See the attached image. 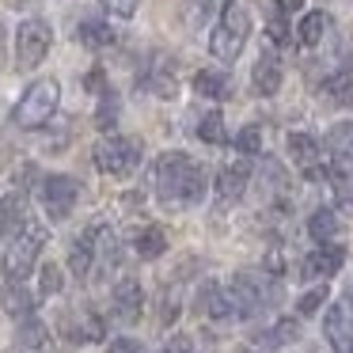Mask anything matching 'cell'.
<instances>
[{
    "instance_id": "1",
    "label": "cell",
    "mask_w": 353,
    "mask_h": 353,
    "mask_svg": "<svg viewBox=\"0 0 353 353\" xmlns=\"http://www.w3.org/2000/svg\"><path fill=\"white\" fill-rule=\"evenodd\" d=\"M156 194L163 205H198L205 194V171L186 152H163L156 163Z\"/></svg>"
},
{
    "instance_id": "2",
    "label": "cell",
    "mask_w": 353,
    "mask_h": 353,
    "mask_svg": "<svg viewBox=\"0 0 353 353\" xmlns=\"http://www.w3.org/2000/svg\"><path fill=\"white\" fill-rule=\"evenodd\" d=\"M46 239H50L46 224L23 221V224H19V228L8 236L4 251H0V270H4L12 281H23V277L34 270V262H39V251L46 247Z\"/></svg>"
},
{
    "instance_id": "3",
    "label": "cell",
    "mask_w": 353,
    "mask_h": 353,
    "mask_svg": "<svg viewBox=\"0 0 353 353\" xmlns=\"http://www.w3.org/2000/svg\"><path fill=\"white\" fill-rule=\"evenodd\" d=\"M57 103H61V84H57L54 77H42V80H34L23 92V99L16 103L12 122H16L19 130H39V125H46L50 118H54Z\"/></svg>"
},
{
    "instance_id": "4",
    "label": "cell",
    "mask_w": 353,
    "mask_h": 353,
    "mask_svg": "<svg viewBox=\"0 0 353 353\" xmlns=\"http://www.w3.org/2000/svg\"><path fill=\"white\" fill-rule=\"evenodd\" d=\"M247 34H251V16H247L239 4H228L216 19L213 34H209V54L216 61H236L247 46Z\"/></svg>"
},
{
    "instance_id": "5",
    "label": "cell",
    "mask_w": 353,
    "mask_h": 353,
    "mask_svg": "<svg viewBox=\"0 0 353 353\" xmlns=\"http://www.w3.org/2000/svg\"><path fill=\"white\" fill-rule=\"evenodd\" d=\"M92 160H95V168H99L103 175L122 179V175H130V171L141 163V141L114 137V133H110V137H103L99 145H95Z\"/></svg>"
},
{
    "instance_id": "6",
    "label": "cell",
    "mask_w": 353,
    "mask_h": 353,
    "mask_svg": "<svg viewBox=\"0 0 353 353\" xmlns=\"http://www.w3.org/2000/svg\"><path fill=\"white\" fill-rule=\"evenodd\" d=\"M50 46H54V31H50L46 19H23L16 31V65L19 69H34V65L46 61Z\"/></svg>"
},
{
    "instance_id": "7",
    "label": "cell",
    "mask_w": 353,
    "mask_h": 353,
    "mask_svg": "<svg viewBox=\"0 0 353 353\" xmlns=\"http://www.w3.org/2000/svg\"><path fill=\"white\" fill-rule=\"evenodd\" d=\"M42 209H46L50 221H65V216L77 209V198H80V183L69 175H46L42 179Z\"/></svg>"
},
{
    "instance_id": "8",
    "label": "cell",
    "mask_w": 353,
    "mask_h": 353,
    "mask_svg": "<svg viewBox=\"0 0 353 353\" xmlns=\"http://www.w3.org/2000/svg\"><path fill=\"white\" fill-rule=\"evenodd\" d=\"M247 179H251V160L239 156V160H228L221 171H216V201L228 205V201H239L247 190Z\"/></svg>"
},
{
    "instance_id": "9",
    "label": "cell",
    "mask_w": 353,
    "mask_h": 353,
    "mask_svg": "<svg viewBox=\"0 0 353 353\" xmlns=\"http://www.w3.org/2000/svg\"><path fill=\"white\" fill-rule=\"evenodd\" d=\"M323 327H327L334 353H353V300H342V304L330 307Z\"/></svg>"
},
{
    "instance_id": "10",
    "label": "cell",
    "mask_w": 353,
    "mask_h": 353,
    "mask_svg": "<svg viewBox=\"0 0 353 353\" xmlns=\"http://www.w3.org/2000/svg\"><path fill=\"white\" fill-rule=\"evenodd\" d=\"M224 292H228L232 315H254L262 307V285L254 281V274H236Z\"/></svg>"
},
{
    "instance_id": "11",
    "label": "cell",
    "mask_w": 353,
    "mask_h": 353,
    "mask_svg": "<svg viewBox=\"0 0 353 353\" xmlns=\"http://www.w3.org/2000/svg\"><path fill=\"white\" fill-rule=\"evenodd\" d=\"M141 307H145V292H141V281L133 277H122L114 285V315L122 323H137L141 319Z\"/></svg>"
},
{
    "instance_id": "12",
    "label": "cell",
    "mask_w": 353,
    "mask_h": 353,
    "mask_svg": "<svg viewBox=\"0 0 353 353\" xmlns=\"http://www.w3.org/2000/svg\"><path fill=\"white\" fill-rule=\"evenodd\" d=\"M342 262H345V251L338 243H323L319 251H312L304 259V277H315V281H327L330 274H338V270H342Z\"/></svg>"
},
{
    "instance_id": "13",
    "label": "cell",
    "mask_w": 353,
    "mask_h": 353,
    "mask_svg": "<svg viewBox=\"0 0 353 353\" xmlns=\"http://www.w3.org/2000/svg\"><path fill=\"white\" fill-rule=\"evenodd\" d=\"M251 80H254V92L259 95H277L281 92V61H277L274 54H262L259 61H254Z\"/></svg>"
},
{
    "instance_id": "14",
    "label": "cell",
    "mask_w": 353,
    "mask_h": 353,
    "mask_svg": "<svg viewBox=\"0 0 353 353\" xmlns=\"http://www.w3.org/2000/svg\"><path fill=\"white\" fill-rule=\"evenodd\" d=\"M289 156H292V163H300L304 171H312V168H319V160H323V148H319V141L315 137H307V133H289Z\"/></svg>"
},
{
    "instance_id": "15",
    "label": "cell",
    "mask_w": 353,
    "mask_h": 353,
    "mask_svg": "<svg viewBox=\"0 0 353 353\" xmlns=\"http://www.w3.org/2000/svg\"><path fill=\"white\" fill-rule=\"evenodd\" d=\"M65 330H69L72 342H103V319L95 312H80L72 319H65Z\"/></svg>"
},
{
    "instance_id": "16",
    "label": "cell",
    "mask_w": 353,
    "mask_h": 353,
    "mask_svg": "<svg viewBox=\"0 0 353 353\" xmlns=\"http://www.w3.org/2000/svg\"><path fill=\"white\" fill-rule=\"evenodd\" d=\"M198 312L213 315V319H228V315H232L228 292H224L216 281H205V285L198 289Z\"/></svg>"
},
{
    "instance_id": "17",
    "label": "cell",
    "mask_w": 353,
    "mask_h": 353,
    "mask_svg": "<svg viewBox=\"0 0 353 353\" xmlns=\"http://www.w3.org/2000/svg\"><path fill=\"white\" fill-rule=\"evenodd\" d=\"M319 95L334 107H353V72H334V77L323 80Z\"/></svg>"
},
{
    "instance_id": "18",
    "label": "cell",
    "mask_w": 353,
    "mask_h": 353,
    "mask_svg": "<svg viewBox=\"0 0 353 353\" xmlns=\"http://www.w3.org/2000/svg\"><path fill=\"white\" fill-rule=\"evenodd\" d=\"M330 27H334V19H330L327 12H307V16L300 19V27H296V39L304 42V46H319V42L327 39Z\"/></svg>"
},
{
    "instance_id": "19",
    "label": "cell",
    "mask_w": 353,
    "mask_h": 353,
    "mask_svg": "<svg viewBox=\"0 0 353 353\" xmlns=\"http://www.w3.org/2000/svg\"><path fill=\"white\" fill-rule=\"evenodd\" d=\"M194 92L205 95V99H228L232 95V80L224 72H213V69H201L194 77Z\"/></svg>"
},
{
    "instance_id": "20",
    "label": "cell",
    "mask_w": 353,
    "mask_h": 353,
    "mask_svg": "<svg viewBox=\"0 0 353 353\" xmlns=\"http://www.w3.org/2000/svg\"><path fill=\"white\" fill-rule=\"evenodd\" d=\"M0 307H4L8 315H16V319H31V307H34V300H31V292H27L19 281H12L8 289L0 292Z\"/></svg>"
},
{
    "instance_id": "21",
    "label": "cell",
    "mask_w": 353,
    "mask_h": 353,
    "mask_svg": "<svg viewBox=\"0 0 353 353\" xmlns=\"http://www.w3.org/2000/svg\"><path fill=\"white\" fill-rule=\"evenodd\" d=\"M92 266H95V247H92V228H88L84 236L72 243V251H69V270L77 277H88V274H92Z\"/></svg>"
},
{
    "instance_id": "22",
    "label": "cell",
    "mask_w": 353,
    "mask_h": 353,
    "mask_svg": "<svg viewBox=\"0 0 353 353\" xmlns=\"http://www.w3.org/2000/svg\"><path fill=\"white\" fill-rule=\"evenodd\" d=\"M133 251H137V259H145V262L160 259V254L168 251V236H163V228H145V232H137V239H133Z\"/></svg>"
},
{
    "instance_id": "23",
    "label": "cell",
    "mask_w": 353,
    "mask_h": 353,
    "mask_svg": "<svg viewBox=\"0 0 353 353\" xmlns=\"http://www.w3.org/2000/svg\"><path fill=\"white\" fill-rule=\"evenodd\" d=\"M77 39L84 42L88 50H103V46H110L118 34L110 31V23H99V19H84V23H80V31H77Z\"/></svg>"
},
{
    "instance_id": "24",
    "label": "cell",
    "mask_w": 353,
    "mask_h": 353,
    "mask_svg": "<svg viewBox=\"0 0 353 353\" xmlns=\"http://www.w3.org/2000/svg\"><path fill=\"white\" fill-rule=\"evenodd\" d=\"M307 236H312L315 243H330V239L338 236V216H334V209H315L312 221H307Z\"/></svg>"
},
{
    "instance_id": "25",
    "label": "cell",
    "mask_w": 353,
    "mask_h": 353,
    "mask_svg": "<svg viewBox=\"0 0 353 353\" xmlns=\"http://www.w3.org/2000/svg\"><path fill=\"white\" fill-rule=\"evenodd\" d=\"M148 88H152L156 95H163V99H171V95H175V65L168 69V57H156V61H152Z\"/></svg>"
},
{
    "instance_id": "26",
    "label": "cell",
    "mask_w": 353,
    "mask_h": 353,
    "mask_svg": "<svg viewBox=\"0 0 353 353\" xmlns=\"http://www.w3.org/2000/svg\"><path fill=\"white\" fill-rule=\"evenodd\" d=\"M198 137L205 141V145H228V130H224L221 110H209V114L201 118V122H198Z\"/></svg>"
},
{
    "instance_id": "27",
    "label": "cell",
    "mask_w": 353,
    "mask_h": 353,
    "mask_svg": "<svg viewBox=\"0 0 353 353\" xmlns=\"http://www.w3.org/2000/svg\"><path fill=\"white\" fill-rule=\"evenodd\" d=\"M46 342H50V330H46V323H39V319H23V327H19V345H23V353H34V350H42Z\"/></svg>"
},
{
    "instance_id": "28",
    "label": "cell",
    "mask_w": 353,
    "mask_h": 353,
    "mask_svg": "<svg viewBox=\"0 0 353 353\" xmlns=\"http://www.w3.org/2000/svg\"><path fill=\"white\" fill-rule=\"evenodd\" d=\"M327 145L338 160H353V122H338L334 130H330Z\"/></svg>"
},
{
    "instance_id": "29",
    "label": "cell",
    "mask_w": 353,
    "mask_h": 353,
    "mask_svg": "<svg viewBox=\"0 0 353 353\" xmlns=\"http://www.w3.org/2000/svg\"><path fill=\"white\" fill-rule=\"evenodd\" d=\"M95 125H99L103 133H110L118 125V95L110 92H99V107H95Z\"/></svg>"
},
{
    "instance_id": "30",
    "label": "cell",
    "mask_w": 353,
    "mask_h": 353,
    "mask_svg": "<svg viewBox=\"0 0 353 353\" xmlns=\"http://www.w3.org/2000/svg\"><path fill=\"white\" fill-rule=\"evenodd\" d=\"M61 285H65V277H61V266H54V262H46V266L39 270V292H42V296H57V292H61Z\"/></svg>"
},
{
    "instance_id": "31",
    "label": "cell",
    "mask_w": 353,
    "mask_h": 353,
    "mask_svg": "<svg viewBox=\"0 0 353 353\" xmlns=\"http://www.w3.org/2000/svg\"><path fill=\"white\" fill-rule=\"evenodd\" d=\"M236 148L251 160L254 152H262V125H243V130L236 133Z\"/></svg>"
},
{
    "instance_id": "32",
    "label": "cell",
    "mask_w": 353,
    "mask_h": 353,
    "mask_svg": "<svg viewBox=\"0 0 353 353\" xmlns=\"http://www.w3.org/2000/svg\"><path fill=\"white\" fill-rule=\"evenodd\" d=\"M327 296H330V289H327V281H323V285H315V289H312V292H304V296H300V304H296V312H300V315H315V312H319V307H323V304H327Z\"/></svg>"
},
{
    "instance_id": "33",
    "label": "cell",
    "mask_w": 353,
    "mask_h": 353,
    "mask_svg": "<svg viewBox=\"0 0 353 353\" xmlns=\"http://www.w3.org/2000/svg\"><path fill=\"white\" fill-rule=\"evenodd\" d=\"M99 4L110 12V16H118V19H133V16H137L141 0H99Z\"/></svg>"
},
{
    "instance_id": "34",
    "label": "cell",
    "mask_w": 353,
    "mask_h": 353,
    "mask_svg": "<svg viewBox=\"0 0 353 353\" xmlns=\"http://www.w3.org/2000/svg\"><path fill=\"white\" fill-rule=\"evenodd\" d=\"M163 353H194V338L190 334H171V342L163 345Z\"/></svg>"
},
{
    "instance_id": "35",
    "label": "cell",
    "mask_w": 353,
    "mask_h": 353,
    "mask_svg": "<svg viewBox=\"0 0 353 353\" xmlns=\"http://www.w3.org/2000/svg\"><path fill=\"white\" fill-rule=\"evenodd\" d=\"M296 334H300V327H296L292 319H281V323L274 327V342H292Z\"/></svg>"
},
{
    "instance_id": "36",
    "label": "cell",
    "mask_w": 353,
    "mask_h": 353,
    "mask_svg": "<svg viewBox=\"0 0 353 353\" xmlns=\"http://www.w3.org/2000/svg\"><path fill=\"white\" fill-rule=\"evenodd\" d=\"M274 12H277V19L296 16V12H304V0H274Z\"/></svg>"
},
{
    "instance_id": "37",
    "label": "cell",
    "mask_w": 353,
    "mask_h": 353,
    "mask_svg": "<svg viewBox=\"0 0 353 353\" xmlns=\"http://www.w3.org/2000/svg\"><path fill=\"white\" fill-rule=\"evenodd\" d=\"M107 353H141V345L133 342V338H114V342L107 345Z\"/></svg>"
},
{
    "instance_id": "38",
    "label": "cell",
    "mask_w": 353,
    "mask_h": 353,
    "mask_svg": "<svg viewBox=\"0 0 353 353\" xmlns=\"http://www.w3.org/2000/svg\"><path fill=\"white\" fill-rule=\"evenodd\" d=\"M270 39H274L277 46H285V42H289V31H285V19H274V23H270Z\"/></svg>"
},
{
    "instance_id": "39",
    "label": "cell",
    "mask_w": 353,
    "mask_h": 353,
    "mask_svg": "<svg viewBox=\"0 0 353 353\" xmlns=\"http://www.w3.org/2000/svg\"><path fill=\"white\" fill-rule=\"evenodd\" d=\"M338 194H342V201H345V205H353V179H338Z\"/></svg>"
},
{
    "instance_id": "40",
    "label": "cell",
    "mask_w": 353,
    "mask_h": 353,
    "mask_svg": "<svg viewBox=\"0 0 353 353\" xmlns=\"http://www.w3.org/2000/svg\"><path fill=\"white\" fill-rule=\"evenodd\" d=\"M190 4H194V8H198V12H201V16H205V12H209V8H213V0H190Z\"/></svg>"
},
{
    "instance_id": "41",
    "label": "cell",
    "mask_w": 353,
    "mask_h": 353,
    "mask_svg": "<svg viewBox=\"0 0 353 353\" xmlns=\"http://www.w3.org/2000/svg\"><path fill=\"white\" fill-rule=\"evenodd\" d=\"M0 50H4V23H0Z\"/></svg>"
},
{
    "instance_id": "42",
    "label": "cell",
    "mask_w": 353,
    "mask_h": 353,
    "mask_svg": "<svg viewBox=\"0 0 353 353\" xmlns=\"http://www.w3.org/2000/svg\"><path fill=\"white\" fill-rule=\"evenodd\" d=\"M19 353H23V350H19Z\"/></svg>"
}]
</instances>
